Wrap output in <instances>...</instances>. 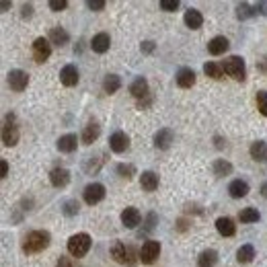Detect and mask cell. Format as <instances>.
<instances>
[{
  "label": "cell",
  "mask_w": 267,
  "mask_h": 267,
  "mask_svg": "<svg viewBox=\"0 0 267 267\" xmlns=\"http://www.w3.org/2000/svg\"><path fill=\"white\" fill-rule=\"evenodd\" d=\"M50 242H52V234L48 230H33L23 240V251L27 255L41 253V251H46L50 247Z\"/></svg>",
  "instance_id": "1"
},
{
  "label": "cell",
  "mask_w": 267,
  "mask_h": 267,
  "mask_svg": "<svg viewBox=\"0 0 267 267\" xmlns=\"http://www.w3.org/2000/svg\"><path fill=\"white\" fill-rule=\"evenodd\" d=\"M91 247H93V240H91V236H88L86 232H76V234H72V236L68 238V244H66L68 253H70L72 257H76V259L84 257L88 251H91Z\"/></svg>",
  "instance_id": "2"
},
{
  "label": "cell",
  "mask_w": 267,
  "mask_h": 267,
  "mask_svg": "<svg viewBox=\"0 0 267 267\" xmlns=\"http://www.w3.org/2000/svg\"><path fill=\"white\" fill-rule=\"evenodd\" d=\"M111 257H113L119 265H127V267H134L136 265V253L129 244H125L123 240H115L111 244Z\"/></svg>",
  "instance_id": "3"
},
{
  "label": "cell",
  "mask_w": 267,
  "mask_h": 267,
  "mask_svg": "<svg viewBox=\"0 0 267 267\" xmlns=\"http://www.w3.org/2000/svg\"><path fill=\"white\" fill-rule=\"evenodd\" d=\"M19 138H21V131H19L17 117H15V113H9L5 117V123H3V144L13 148L19 144Z\"/></svg>",
  "instance_id": "4"
},
{
  "label": "cell",
  "mask_w": 267,
  "mask_h": 267,
  "mask_svg": "<svg viewBox=\"0 0 267 267\" xmlns=\"http://www.w3.org/2000/svg\"><path fill=\"white\" fill-rule=\"evenodd\" d=\"M222 68H224V72L232 78V80H238L242 82L244 78H247V66H244V60L240 56H230L224 60V64H222Z\"/></svg>",
  "instance_id": "5"
},
{
  "label": "cell",
  "mask_w": 267,
  "mask_h": 267,
  "mask_svg": "<svg viewBox=\"0 0 267 267\" xmlns=\"http://www.w3.org/2000/svg\"><path fill=\"white\" fill-rule=\"evenodd\" d=\"M159 255H161V242L159 240H146L142 244V249L138 251V259L144 265H152L154 261L159 259Z\"/></svg>",
  "instance_id": "6"
},
{
  "label": "cell",
  "mask_w": 267,
  "mask_h": 267,
  "mask_svg": "<svg viewBox=\"0 0 267 267\" xmlns=\"http://www.w3.org/2000/svg\"><path fill=\"white\" fill-rule=\"evenodd\" d=\"M31 50H33V60H35L37 64H43V62H46V60L52 56V43H50L48 37H37V39L33 41Z\"/></svg>",
  "instance_id": "7"
},
{
  "label": "cell",
  "mask_w": 267,
  "mask_h": 267,
  "mask_svg": "<svg viewBox=\"0 0 267 267\" xmlns=\"http://www.w3.org/2000/svg\"><path fill=\"white\" fill-rule=\"evenodd\" d=\"M105 195H107V191H105V185L103 183H88L84 187V191H82V197H84V202L88 206H95V204L103 202Z\"/></svg>",
  "instance_id": "8"
},
{
  "label": "cell",
  "mask_w": 267,
  "mask_h": 267,
  "mask_svg": "<svg viewBox=\"0 0 267 267\" xmlns=\"http://www.w3.org/2000/svg\"><path fill=\"white\" fill-rule=\"evenodd\" d=\"M9 86L13 88L15 93H23L25 88L29 86V74L25 70H11L9 72Z\"/></svg>",
  "instance_id": "9"
},
{
  "label": "cell",
  "mask_w": 267,
  "mask_h": 267,
  "mask_svg": "<svg viewBox=\"0 0 267 267\" xmlns=\"http://www.w3.org/2000/svg\"><path fill=\"white\" fill-rule=\"evenodd\" d=\"M129 93L134 99H138V101H144L150 97V86H148V80L144 76H138L136 80H134L129 84Z\"/></svg>",
  "instance_id": "10"
},
{
  "label": "cell",
  "mask_w": 267,
  "mask_h": 267,
  "mask_svg": "<svg viewBox=\"0 0 267 267\" xmlns=\"http://www.w3.org/2000/svg\"><path fill=\"white\" fill-rule=\"evenodd\" d=\"M78 80H80V74H78V68L74 64H66L60 70V82L64 86H76Z\"/></svg>",
  "instance_id": "11"
},
{
  "label": "cell",
  "mask_w": 267,
  "mask_h": 267,
  "mask_svg": "<svg viewBox=\"0 0 267 267\" xmlns=\"http://www.w3.org/2000/svg\"><path fill=\"white\" fill-rule=\"evenodd\" d=\"M50 183H52L54 187H58V189L66 187V185L70 183V171L64 169V167L52 169V173H50Z\"/></svg>",
  "instance_id": "12"
},
{
  "label": "cell",
  "mask_w": 267,
  "mask_h": 267,
  "mask_svg": "<svg viewBox=\"0 0 267 267\" xmlns=\"http://www.w3.org/2000/svg\"><path fill=\"white\" fill-rule=\"evenodd\" d=\"M109 148L121 154L129 148V138H127V134L125 131H115V134H111V138H109Z\"/></svg>",
  "instance_id": "13"
},
{
  "label": "cell",
  "mask_w": 267,
  "mask_h": 267,
  "mask_svg": "<svg viewBox=\"0 0 267 267\" xmlns=\"http://www.w3.org/2000/svg\"><path fill=\"white\" fill-rule=\"evenodd\" d=\"M140 220H142V214H140L138 208H134V206H129L121 212V224L125 228H136L140 224Z\"/></svg>",
  "instance_id": "14"
},
{
  "label": "cell",
  "mask_w": 267,
  "mask_h": 267,
  "mask_svg": "<svg viewBox=\"0 0 267 267\" xmlns=\"http://www.w3.org/2000/svg\"><path fill=\"white\" fill-rule=\"evenodd\" d=\"M228 48H230V43H228V39H226L224 35H216V37H212L210 43H208V52H210L212 56H222V54H226Z\"/></svg>",
  "instance_id": "15"
},
{
  "label": "cell",
  "mask_w": 267,
  "mask_h": 267,
  "mask_svg": "<svg viewBox=\"0 0 267 267\" xmlns=\"http://www.w3.org/2000/svg\"><path fill=\"white\" fill-rule=\"evenodd\" d=\"M56 146H58V150L64 152V154L74 152V150L78 148V138H76V134H64V136L58 138Z\"/></svg>",
  "instance_id": "16"
},
{
  "label": "cell",
  "mask_w": 267,
  "mask_h": 267,
  "mask_svg": "<svg viewBox=\"0 0 267 267\" xmlns=\"http://www.w3.org/2000/svg\"><path fill=\"white\" fill-rule=\"evenodd\" d=\"M101 136V125L97 123V121H88L86 125H84V129H82V136H80V140H82V144H86V146H91L97 138Z\"/></svg>",
  "instance_id": "17"
},
{
  "label": "cell",
  "mask_w": 267,
  "mask_h": 267,
  "mask_svg": "<svg viewBox=\"0 0 267 267\" xmlns=\"http://www.w3.org/2000/svg\"><path fill=\"white\" fill-rule=\"evenodd\" d=\"M173 129L169 127H163L159 129L157 134H154V148H159V150H167L171 144H173Z\"/></svg>",
  "instance_id": "18"
},
{
  "label": "cell",
  "mask_w": 267,
  "mask_h": 267,
  "mask_svg": "<svg viewBox=\"0 0 267 267\" xmlns=\"http://www.w3.org/2000/svg\"><path fill=\"white\" fill-rule=\"evenodd\" d=\"M216 230L222 234V236H234L236 234V224H234V220L228 218V216H222L216 220Z\"/></svg>",
  "instance_id": "19"
},
{
  "label": "cell",
  "mask_w": 267,
  "mask_h": 267,
  "mask_svg": "<svg viewBox=\"0 0 267 267\" xmlns=\"http://www.w3.org/2000/svg\"><path fill=\"white\" fill-rule=\"evenodd\" d=\"M109 48H111V37H109V33H97L91 39V50L95 54H105V52H109Z\"/></svg>",
  "instance_id": "20"
},
{
  "label": "cell",
  "mask_w": 267,
  "mask_h": 267,
  "mask_svg": "<svg viewBox=\"0 0 267 267\" xmlns=\"http://www.w3.org/2000/svg\"><path fill=\"white\" fill-rule=\"evenodd\" d=\"M249 191H251V187H249V183L244 181V179H234V181L228 185V193H230V197H234V199L247 197Z\"/></svg>",
  "instance_id": "21"
},
{
  "label": "cell",
  "mask_w": 267,
  "mask_h": 267,
  "mask_svg": "<svg viewBox=\"0 0 267 267\" xmlns=\"http://www.w3.org/2000/svg\"><path fill=\"white\" fill-rule=\"evenodd\" d=\"M183 21H185V25L189 29H199L204 25V15L199 13L197 9H187L185 15H183Z\"/></svg>",
  "instance_id": "22"
},
{
  "label": "cell",
  "mask_w": 267,
  "mask_h": 267,
  "mask_svg": "<svg viewBox=\"0 0 267 267\" xmlns=\"http://www.w3.org/2000/svg\"><path fill=\"white\" fill-rule=\"evenodd\" d=\"M48 39H50V43H54V46L62 48V46H66V43L70 41V35L64 27H52L50 33H48Z\"/></svg>",
  "instance_id": "23"
},
{
  "label": "cell",
  "mask_w": 267,
  "mask_h": 267,
  "mask_svg": "<svg viewBox=\"0 0 267 267\" xmlns=\"http://www.w3.org/2000/svg\"><path fill=\"white\" fill-rule=\"evenodd\" d=\"M140 185L144 191H157L159 189V175L154 171H144L140 175Z\"/></svg>",
  "instance_id": "24"
},
{
  "label": "cell",
  "mask_w": 267,
  "mask_h": 267,
  "mask_svg": "<svg viewBox=\"0 0 267 267\" xmlns=\"http://www.w3.org/2000/svg\"><path fill=\"white\" fill-rule=\"evenodd\" d=\"M249 152H251V159H253V161H257V163H267V142H263V140L253 142L251 148H249Z\"/></svg>",
  "instance_id": "25"
},
{
  "label": "cell",
  "mask_w": 267,
  "mask_h": 267,
  "mask_svg": "<svg viewBox=\"0 0 267 267\" xmlns=\"http://www.w3.org/2000/svg\"><path fill=\"white\" fill-rule=\"evenodd\" d=\"M175 78H177V84H179L181 88H191L195 84V72L191 68H181Z\"/></svg>",
  "instance_id": "26"
},
{
  "label": "cell",
  "mask_w": 267,
  "mask_h": 267,
  "mask_svg": "<svg viewBox=\"0 0 267 267\" xmlns=\"http://www.w3.org/2000/svg\"><path fill=\"white\" fill-rule=\"evenodd\" d=\"M119 88H121V78H119L117 74H107V76H105V80H103V91H105L107 95L117 93Z\"/></svg>",
  "instance_id": "27"
},
{
  "label": "cell",
  "mask_w": 267,
  "mask_h": 267,
  "mask_svg": "<svg viewBox=\"0 0 267 267\" xmlns=\"http://www.w3.org/2000/svg\"><path fill=\"white\" fill-rule=\"evenodd\" d=\"M255 259V247L253 244H242V247L236 251V261L242 263V265H247Z\"/></svg>",
  "instance_id": "28"
},
{
  "label": "cell",
  "mask_w": 267,
  "mask_h": 267,
  "mask_svg": "<svg viewBox=\"0 0 267 267\" xmlns=\"http://www.w3.org/2000/svg\"><path fill=\"white\" fill-rule=\"evenodd\" d=\"M218 263V253L214 249H206L197 257V267H214Z\"/></svg>",
  "instance_id": "29"
},
{
  "label": "cell",
  "mask_w": 267,
  "mask_h": 267,
  "mask_svg": "<svg viewBox=\"0 0 267 267\" xmlns=\"http://www.w3.org/2000/svg\"><path fill=\"white\" fill-rule=\"evenodd\" d=\"M204 72H206V76H210L214 80H222V78H224V68H222L220 64H216V62H206L204 64Z\"/></svg>",
  "instance_id": "30"
},
{
  "label": "cell",
  "mask_w": 267,
  "mask_h": 267,
  "mask_svg": "<svg viewBox=\"0 0 267 267\" xmlns=\"http://www.w3.org/2000/svg\"><path fill=\"white\" fill-rule=\"evenodd\" d=\"M238 220L242 224H251V222H259L261 220V214L257 208H244L238 212Z\"/></svg>",
  "instance_id": "31"
},
{
  "label": "cell",
  "mask_w": 267,
  "mask_h": 267,
  "mask_svg": "<svg viewBox=\"0 0 267 267\" xmlns=\"http://www.w3.org/2000/svg\"><path fill=\"white\" fill-rule=\"evenodd\" d=\"M212 169H214V175L216 177H228L232 173V165L228 161H224V159H216Z\"/></svg>",
  "instance_id": "32"
},
{
  "label": "cell",
  "mask_w": 267,
  "mask_h": 267,
  "mask_svg": "<svg viewBox=\"0 0 267 267\" xmlns=\"http://www.w3.org/2000/svg\"><path fill=\"white\" fill-rule=\"evenodd\" d=\"M255 15H257V11H255V7L249 5V3H240V5L236 7V19H238V21L251 19V17H255Z\"/></svg>",
  "instance_id": "33"
},
{
  "label": "cell",
  "mask_w": 267,
  "mask_h": 267,
  "mask_svg": "<svg viewBox=\"0 0 267 267\" xmlns=\"http://www.w3.org/2000/svg\"><path fill=\"white\" fill-rule=\"evenodd\" d=\"M117 173L123 177V179H127V181H129L131 177L136 175V167L129 165V163H127V165H125V163H121V165H117Z\"/></svg>",
  "instance_id": "34"
},
{
  "label": "cell",
  "mask_w": 267,
  "mask_h": 267,
  "mask_svg": "<svg viewBox=\"0 0 267 267\" xmlns=\"http://www.w3.org/2000/svg\"><path fill=\"white\" fill-rule=\"evenodd\" d=\"M78 210H80V206H78L76 199H68V202H64V208H62L64 216H76Z\"/></svg>",
  "instance_id": "35"
},
{
  "label": "cell",
  "mask_w": 267,
  "mask_h": 267,
  "mask_svg": "<svg viewBox=\"0 0 267 267\" xmlns=\"http://www.w3.org/2000/svg\"><path fill=\"white\" fill-rule=\"evenodd\" d=\"M257 109L263 117H267V91H259L257 93Z\"/></svg>",
  "instance_id": "36"
},
{
  "label": "cell",
  "mask_w": 267,
  "mask_h": 267,
  "mask_svg": "<svg viewBox=\"0 0 267 267\" xmlns=\"http://www.w3.org/2000/svg\"><path fill=\"white\" fill-rule=\"evenodd\" d=\"M161 9L167 13H173L179 9V0H161Z\"/></svg>",
  "instance_id": "37"
},
{
  "label": "cell",
  "mask_w": 267,
  "mask_h": 267,
  "mask_svg": "<svg viewBox=\"0 0 267 267\" xmlns=\"http://www.w3.org/2000/svg\"><path fill=\"white\" fill-rule=\"evenodd\" d=\"M50 9L60 13V11H66L68 9V0H50Z\"/></svg>",
  "instance_id": "38"
},
{
  "label": "cell",
  "mask_w": 267,
  "mask_h": 267,
  "mask_svg": "<svg viewBox=\"0 0 267 267\" xmlns=\"http://www.w3.org/2000/svg\"><path fill=\"white\" fill-rule=\"evenodd\" d=\"M86 7L91 9V11H103L107 7V3H105V0H88Z\"/></svg>",
  "instance_id": "39"
},
{
  "label": "cell",
  "mask_w": 267,
  "mask_h": 267,
  "mask_svg": "<svg viewBox=\"0 0 267 267\" xmlns=\"http://www.w3.org/2000/svg\"><path fill=\"white\" fill-rule=\"evenodd\" d=\"M56 267H74V261H72V257H66V255H62V257L58 259Z\"/></svg>",
  "instance_id": "40"
},
{
  "label": "cell",
  "mask_w": 267,
  "mask_h": 267,
  "mask_svg": "<svg viewBox=\"0 0 267 267\" xmlns=\"http://www.w3.org/2000/svg\"><path fill=\"white\" fill-rule=\"evenodd\" d=\"M21 17H23V19H31L33 17V5L31 3L23 5V9H21Z\"/></svg>",
  "instance_id": "41"
},
{
  "label": "cell",
  "mask_w": 267,
  "mask_h": 267,
  "mask_svg": "<svg viewBox=\"0 0 267 267\" xmlns=\"http://www.w3.org/2000/svg\"><path fill=\"white\" fill-rule=\"evenodd\" d=\"M154 48H157V46H154L152 41H144L142 46H140V50H142L144 54H152V52H154Z\"/></svg>",
  "instance_id": "42"
},
{
  "label": "cell",
  "mask_w": 267,
  "mask_h": 267,
  "mask_svg": "<svg viewBox=\"0 0 267 267\" xmlns=\"http://www.w3.org/2000/svg\"><path fill=\"white\" fill-rule=\"evenodd\" d=\"M7 175H9V163L7 161H0V177L5 179Z\"/></svg>",
  "instance_id": "43"
},
{
  "label": "cell",
  "mask_w": 267,
  "mask_h": 267,
  "mask_svg": "<svg viewBox=\"0 0 267 267\" xmlns=\"http://www.w3.org/2000/svg\"><path fill=\"white\" fill-rule=\"evenodd\" d=\"M257 70H259V72H263V74H267V56H265L263 60H259V64H257Z\"/></svg>",
  "instance_id": "44"
},
{
  "label": "cell",
  "mask_w": 267,
  "mask_h": 267,
  "mask_svg": "<svg viewBox=\"0 0 267 267\" xmlns=\"http://www.w3.org/2000/svg\"><path fill=\"white\" fill-rule=\"evenodd\" d=\"M255 11H257V15H267V3H257Z\"/></svg>",
  "instance_id": "45"
},
{
  "label": "cell",
  "mask_w": 267,
  "mask_h": 267,
  "mask_svg": "<svg viewBox=\"0 0 267 267\" xmlns=\"http://www.w3.org/2000/svg\"><path fill=\"white\" fill-rule=\"evenodd\" d=\"M0 9H3V13H7V11L11 9V3H9V0H3V5H0Z\"/></svg>",
  "instance_id": "46"
},
{
  "label": "cell",
  "mask_w": 267,
  "mask_h": 267,
  "mask_svg": "<svg viewBox=\"0 0 267 267\" xmlns=\"http://www.w3.org/2000/svg\"><path fill=\"white\" fill-rule=\"evenodd\" d=\"M261 195H263V197L267 199V181H265V183L261 185Z\"/></svg>",
  "instance_id": "47"
}]
</instances>
